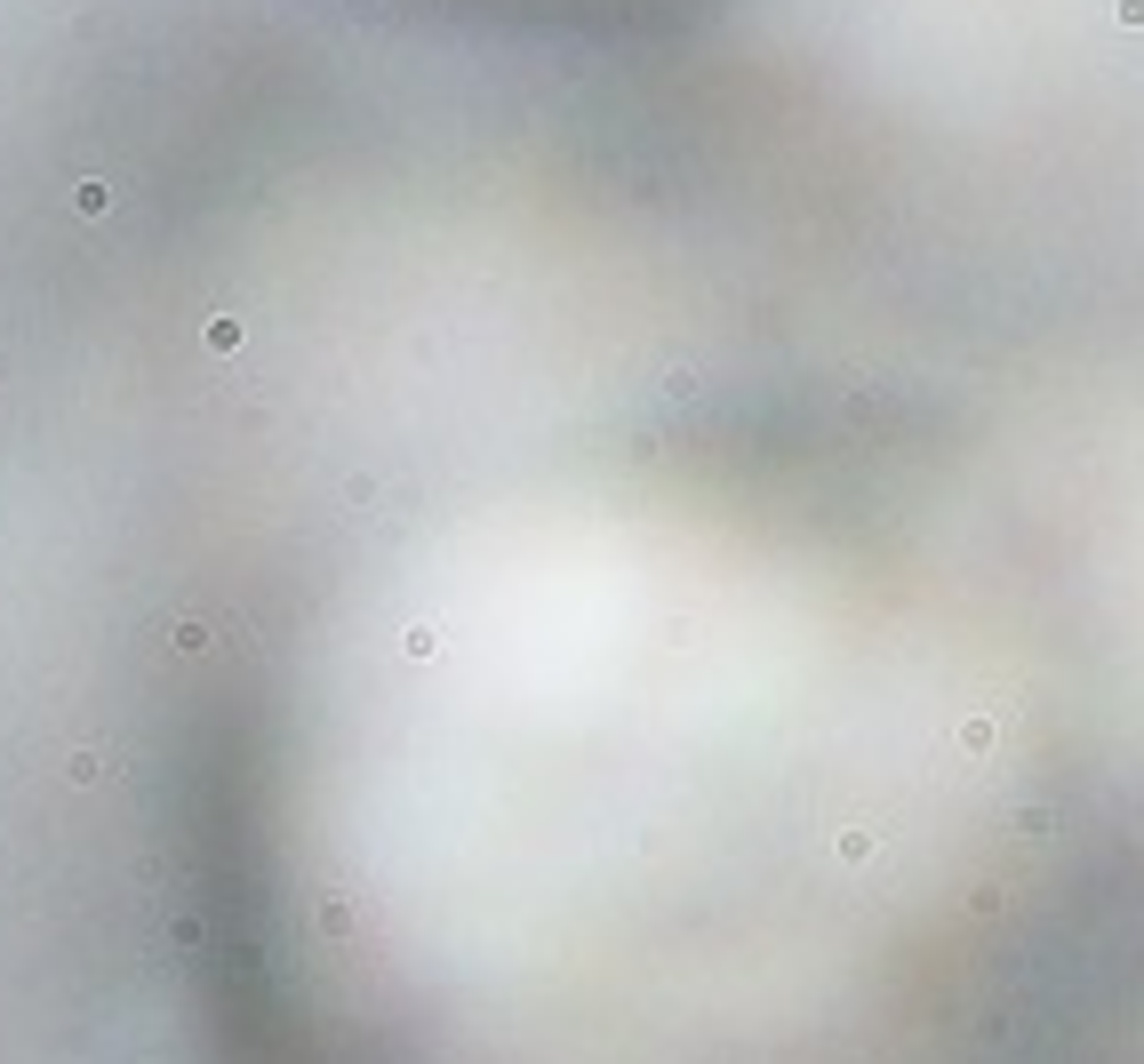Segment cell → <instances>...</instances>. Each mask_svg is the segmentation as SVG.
I'll return each mask as SVG.
<instances>
[{
  "label": "cell",
  "mask_w": 1144,
  "mask_h": 1064,
  "mask_svg": "<svg viewBox=\"0 0 1144 1064\" xmlns=\"http://www.w3.org/2000/svg\"><path fill=\"white\" fill-rule=\"evenodd\" d=\"M1112 24H1129V33H1144V0H1112Z\"/></svg>",
  "instance_id": "obj_1"
}]
</instances>
